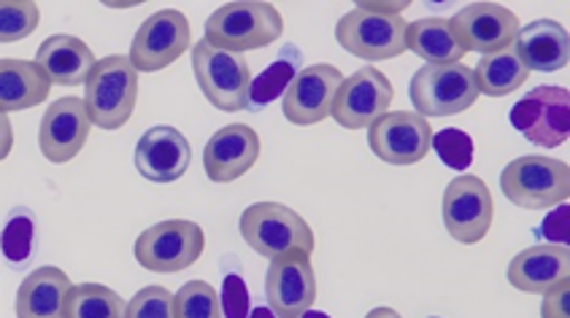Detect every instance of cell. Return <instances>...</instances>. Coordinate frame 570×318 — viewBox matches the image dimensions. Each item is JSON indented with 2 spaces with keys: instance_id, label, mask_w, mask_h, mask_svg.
Masks as SVG:
<instances>
[{
  "instance_id": "1",
  "label": "cell",
  "mask_w": 570,
  "mask_h": 318,
  "mask_svg": "<svg viewBox=\"0 0 570 318\" xmlns=\"http://www.w3.org/2000/svg\"><path fill=\"white\" fill-rule=\"evenodd\" d=\"M203 41L230 54H244L252 49H265L284 33V19L276 6L259 0L225 3L206 19Z\"/></svg>"
},
{
  "instance_id": "2",
  "label": "cell",
  "mask_w": 570,
  "mask_h": 318,
  "mask_svg": "<svg viewBox=\"0 0 570 318\" xmlns=\"http://www.w3.org/2000/svg\"><path fill=\"white\" fill-rule=\"evenodd\" d=\"M87 117L100 130H119L130 122L138 100V71L128 54H109L85 79Z\"/></svg>"
},
{
  "instance_id": "3",
  "label": "cell",
  "mask_w": 570,
  "mask_h": 318,
  "mask_svg": "<svg viewBox=\"0 0 570 318\" xmlns=\"http://www.w3.org/2000/svg\"><path fill=\"white\" fill-rule=\"evenodd\" d=\"M240 238L259 257H284L289 251H303L312 257L314 232L308 221L282 202H255L240 213Z\"/></svg>"
},
{
  "instance_id": "4",
  "label": "cell",
  "mask_w": 570,
  "mask_h": 318,
  "mask_svg": "<svg viewBox=\"0 0 570 318\" xmlns=\"http://www.w3.org/2000/svg\"><path fill=\"white\" fill-rule=\"evenodd\" d=\"M500 189L524 211H547L568 202L570 168L568 162L552 157H519L500 173Z\"/></svg>"
},
{
  "instance_id": "5",
  "label": "cell",
  "mask_w": 570,
  "mask_h": 318,
  "mask_svg": "<svg viewBox=\"0 0 570 318\" xmlns=\"http://www.w3.org/2000/svg\"><path fill=\"white\" fill-rule=\"evenodd\" d=\"M405 28L409 22L401 14L379 11L376 3H357L335 24V41L360 60L382 62L405 52Z\"/></svg>"
},
{
  "instance_id": "6",
  "label": "cell",
  "mask_w": 570,
  "mask_h": 318,
  "mask_svg": "<svg viewBox=\"0 0 570 318\" xmlns=\"http://www.w3.org/2000/svg\"><path fill=\"white\" fill-rule=\"evenodd\" d=\"M193 73L198 79L200 92L214 108L225 113L246 111L252 71L244 54L222 52L212 43L198 41L193 49Z\"/></svg>"
},
{
  "instance_id": "7",
  "label": "cell",
  "mask_w": 570,
  "mask_h": 318,
  "mask_svg": "<svg viewBox=\"0 0 570 318\" xmlns=\"http://www.w3.org/2000/svg\"><path fill=\"white\" fill-rule=\"evenodd\" d=\"M409 95L420 117H452L476 103V76H473V68L462 62L422 66L411 79Z\"/></svg>"
},
{
  "instance_id": "8",
  "label": "cell",
  "mask_w": 570,
  "mask_h": 318,
  "mask_svg": "<svg viewBox=\"0 0 570 318\" xmlns=\"http://www.w3.org/2000/svg\"><path fill=\"white\" fill-rule=\"evenodd\" d=\"M206 235L200 225L187 219H170L138 235L136 259L151 272H181L203 257Z\"/></svg>"
},
{
  "instance_id": "9",
  "label": "cell",
  "mask_w": 570,
  "mask_h": 318,
  "mask_svg": "<svg viewBox=\"0 0 570 318\" xmlns=\"http://www.w3.org/2000/svg\"><path fill=\"white\" fill-rule=\"evenodd\" d=\"M511 125L530 143L557 149L570 136V95L566 87H535L511 108Z\"/></svg>"
},
{
  "instance_id": "10",
  "label": "cell",
  "mask_w": 570,
  "mask_h": 318,
  "mask_svg": "<svg viewBox=\"0 0 570 318\" xmlns=\"http://www.w3.org/2000/svg\"><path fill=\"white\" fill-rule=\"evenodd\" d=\"M495 216L492 192L479 176L462 173L452 178L443 192V225L458 244H479L487 238Z\"/></svg>"
},
{
  "instance_id": "11",
  "label": "cell",
  "mask_w": 570,
  "mask_h": 318,
  "mask_svg": "<svg viewBox=\"0 0 570 318\" xmlns=\"http://www.w3.org/2000/svg\"><path fill=\"white\" fill-rule=\"evenodd\" d=\"M193 30L181 11H157L138 28L130 47V62L138 73H157L174 66L189 49Z\"/></svg>"
},
{
  "instance_id": "12",
  "label": "cell",
  "mask_w": 570,
  "mask_h": 318,
  "mask_svg": "<svg viewBox=\"0 0 570 318\" xmlns=\"http://www.w3.org/2000/svg\"><path fill=\"white\" fill-rule=\"evenodd\" d=\"M392 98H395V89L390 79L379 68L365 66L344 79L335 95L331 117L346 130H371L384 113H390Z\"/></svg>"
},
{
  "instance_id": "13",
  "label": "cell",
  "mask_w": 570,
  "mask_h": 318,
  "mask_svg": "<svg viewBox=\"0 0 570 318\" xmlns=\"http://www.w3.org/2000/svg\"><path fill=\"white\" fill-rule=\"evenodd\" d=\"M265 300L276 318H301L316 302V276L312 257L289 251L271 259L265 272Z\"/></svg>"
},
{
  "instance_id": "14",
  "label": "cell",
  "mask_w": 570,
  "mask_h": 318,
  "mask_svg": "<svg viewBox=\"0 0 570 318\" xmlns=\"http://www.w3.org/2000/svg\"><path fill=\"white\" fill-rule=\"evenodd\" d=\"M368 146L386 165H416L433 146V127L414 111H390L368 130Z\"/></svg>"
},
{
  "instance_id": "15",
  "label": "cell",
  "mask_w": 570,
  "mask_h": 318,
  "mask_svg": "<svg viewBox=\"0 0 570 318\" xmlns=\"http://www.w3.org/2000/svg\"><path fill=\"white\" fill-rule=\"evenodd\" d=\"M341 85H344V73L335 66H308L301 68V73L295 76L293 85L284 92V117L287 122L308 127L325 122L333 113L335 95H338Z\"/></svg>"
},
{
  "instance_id": "16",
  "label": "cell",
  "mask_w": 570,
  "mask_h": 318,
  "mask_svg": "<svg viewBox=\"0 0 570 318\" xmlns=\"http://www.w3.org/2000/svg\"><path fill=\"white\" fill-rule=\"evenodd\" d=\"M90 127L92 122L90 117H87L85 100H55V103L43 111L41 127H38V146H41V155L55 165L71 162V159L85 149L87 138H90Z\"/></svg>"
},
{
  "instance_id": "17",
  "label": "cell",
  "mask_w": 570,
  "mask_h": 318,
  "mask_svg": "<svg viewBox=\"0 0 570 318\" xmlns=\"http://www.w3.org/2000/svg\"><path fill=\"white\" fill-rule=\"evenodd\" d=\"M462 47L468 52L495 54L514 47L519 36V19L500 3H471L452 19Z\"/></svg>"
},
{
  "instance_id": "18",
  "label": "cell",
  "mask_w": 570,
  "mask_h": 318,
  "mask_svg": "<svg viewBox=\"0 0 570 318\" xmlns=\"http://www.w3.org/2000/svg\"><path fill=\"white\" fill-rule=\"evenodd\" d=\"M259 136L249 125H227L208 138L203 170L214 183H230L246 176L259 159Z\"/></svg>"
},
{
  "instance_id": "19",
  "label": "cell",
  "mask_w": 570,
  "mask_h": 318,
  "mask_svg": "<svg viewBox=\"0 0 570 318\" xmlns=\"http://www.w3.org/2000/svg\"><path fill=\"white\" fill-rule=\"evenodd\" d=\"M193 149L176 127L157 125L136 146V170L151 183H174L189 170Z\"/></svg>"
},
{
  "instance_id": "20",
  "label": "cell",
  "mask_w": 570,
  "mask_h": 318,
  "mask_svg": "<svg viewBox=\"0 0 570 318\" xmlns=\"http://www.w3.org/2000/svg\"><path fill=\"white\" fill-rule=\"evenodd\" d=\"M570 276L568 246H533L519 251L509 265V284L524 295H547Z\"/></svg>"
},
{
  "instance_id": "21",
  "label": "cell",
  "mask_w": 570,
  "mask_h": 318,
  "mask_svg": "<svg viewBox=\"0 0 570 318\" xmlns=\"http://www.w3.org/2000/svg\"><path fill=\"white\" fill-rule=\"evenodd\" d=\"M514 49L528 71L554 73L570 62V36L554 19H538L519 30Z\"/></svg>"
},
{
  "instance_id": "22",
  "label": "cell",
  "mask_w": 570,
  "mask_h": 318,
  "mask_svg": "<svg viewBox=\"0 0 570 318\" xmlns=\"http://www.w3.org/2000/svg\"><path fill=\"white\" fill-rule=\"evenodd\" d=\"M71 278L60 267H38L17 289V318H66Z\"/></svg>"
},
{
  "instance_id": "23",
  "label": "cell",
  "mask_w": 570,
  "mask_h": 318,
  "mask_svg": "<svg viewBox=\"0 0 570 318\" xmlns=\"http://www.w3.org/2000/svg\"><path fill=\"white\" fill-rule=\"evenodd\" d=\"M36 66L47 73L52 87H76L85 85L95 60L92 49L76 36H52L38 47Z\"/></svg>"
},
{
  "instance_id": "24",
  "label": "cell",
  "mask_w": 570,
  "mask_h": 318,
  "mask_svg": "<svg viewBox=\"0 0 570 318\" xmlns=\"http://www.w3.org/2000/svg\"><path fill=\"white\" fill-rule=\"evenodd\" d=\"M405 49L422 57L428 66H454L468 54L452 19L446 17H428L411 22L405 28Z\"/></svg>"
},
{
  "instance_id": "25",
  "label": "cell",
  "mask_w": 570,
  "mask_h": 318,
  "mask_svg": "<svg viewBox=\"0 0 570 318\" xmlns=\"http://www.w3.org/2000/svg\"><path fill=\"white\" fill-rule=\"evenodd\" d=\"M52 81L28 60H0V113L28 111L49 98Z\"/></svg>"
},
{
  "instance_id": "26",
  "label": "cell",
  "mask_w": 570,
  "mask_h": 318,
  "mask_svg": "<svg viewBox=\"0 0 570 318\" xmlns=\"http://www.w3.org/2000/svg\"><path fill=\"white\" fill-rule=\"evenodd\" d=\"M473 76H476L479 95L505 98V95L517 92V89L528 81L530 71L524 68V62L519 60L517 49L509 47V49H503V52L481 57Z\"/></svg>"
},
{
  "instance_id": "27",
  "label": "cell",
  "mask_w": 570,
  "mask_h": 318,
  "mask_svg": "<svg viewBox=\"0 0 570 318\" xmlns=\"http://www.w3.org/2000/svg\"><path fill=\"white\" fill-rule=\"evenodd\" d=\"M303 54L295 47H284V52L278 54V60L271 62L268 71H263L257 79H252L249 85V106L246 111H263L265 106L274 103L276 98H282V92H287V87L293 85V79L301 73Z\"/></svg>"
},
{
  "instance_id": "28",
  "label": "cell",
  "mask_w": 570,
  "mask_h": 318,
  "mask_svg": "<svg viewBox=\"0 0 570 318\" xmlns=\"http://www.w3.org/2000/svg\"><path fill=\"white\" fill-rule=\"evenodd\" d=\"M128 302L104 284H76L68 291L66 318H125Z\"/></svg>"
},
{
  "instance_id": "29",
  "label": "cell",
  "mask_w": 570,
  "mask_h": 318,
  "mask_svg": "<svg viewBox=\"0 0 570 318\" xmlns=\"http://www.w3.org/2000/svg\"><path fill=\"white\" fill-rule=\"evenodd\" d=\"M174 318H225L217 289L206 281H189L174 295Z\"/></svg>"
},
{
  "instance_id": "30",
  "label": "cell",
  "mask_w": 570,
  "mask_h": 318,
  "mask_svg": "<svg viewBox=\"0 0 570 318\" xmlns=\"http://www.w3.org/2000/svg\"><path fill=\"white\" fill-rule=\"evenodd\" d=\"M38 6L33 0H0V43H14L38 28Z\"/></svg>"
},
{
  "instance_id": "31",
  "label": "cell",
  "mask_w": 570,
  "mask_h": 318,
  "mask_svg": "<svg viewBox=\"0 0 570 318\" xmlns=\"http://www.w3.org/2000/svg\"><path fill=\"white\" fill-rule=\"evenodd\" d=\"M36 244V227L33 219L24 213L14 216V219L6 225L3 235H0V246H3V257L9 259L11 265H24L33 254Z\"/></svg>"
},
{
  "instance_id": "32",
  "label": "cell",
  "mask_w": 570,
  "mask_h": 318,
  "mask_svg": "<svg viewBox=\"0 0 570 318\" xmlns=\"http://www.w3.org/2000/svg\"><path fill=\"white\" fill-rule=\"evenodd\" d=\"M435 155L441 157V162L452 170H468L473 162V141L468 132L454 130V127H446V130L435 132L433 146Z\"/></svg>"
},
{
  "instance_id": "33",
  "label": "cell",
  "mask_w": 570,
  "mask_h": 318,
  "mask_svg": "<svg viewBox=\"0 0 570 318\" xmlns=\"http://www.w3.org/2000/svg\"><path fill=\"white\" fill-rule=\"evenodd\" d=\"M125 318H174V295L166 286H147L128 302Z\"/></svg>"
},
{
  "instance_id": "34",
  "label": "cell",
  "mask_w": 570,
  "mask_h": 318,
  "mask_svg": "<svg viewBox=\"0 0 570 318\" xmlns=\"http://www.w3.org/2000/svg\"><path fill=\"white\" fill-rule=\"evenodd\" d=\"M222 316L225 318H249V289H246L244 278L236 272H227L222 281Z\"/></svg>"
},
{
  "instance_id": "35",
  "label": "cell",
  "mask_w": 570,
  "mask_h": 318,
  "mask_svg": "<svg viewBox=\"0 0 570 318\" xmlns=\"http://www.w3.org/2000/svg\"><path fill=\"white\" fill-rule=\"evenodd\" d=\"M570 208L568 202L557 206L552 213L543 219V225L538 227V238L549 240V246H568L570 238Z\"/></svg>"
},
{
  "instance_id": "36",
  "label": "cell",
  "mask_w": 570,
  "mask_h": 318,
  "mask_svg": "<svg viewBox=\"0 0 570 318\" xmlns=\"http://www.w3.org/2000/svg\"><path fill=\"white\" fill-rule=\"evenodd\" d=\"M541 318H570V281L554 286L543 295Z\"/></svg>"
},
{
  "instance_id": "37",
  "label": "cell",
  "mask_w": 570,
  "mask_h": 318,
  "mask_svg": "<svg viewBox=\"0 0 570 318\" xmlns=\"http://www.w3.org/2000/svg\"><path fill=\"white\" fill-rule=\"evenodd\" d=\"M14 149V130H11V122L6 113H0V162L11 155Z\"/></svg>"
},
{
  "instance_id": "38",
  "label": "cell",
  "mask_w": 570,
  "mask_h": 318,
  "mask_svg": "<svg viewBox=\"0 0 570 318\" xmlns=\"http://www.w3.org/2000/svg\"><path fill=\"white\" fill-rule=\"evenodd\" d=\"M365 318H401V314H397V310H392V308H373Z\"/></svg>"
},
{
  "instance_id": "39",
  "label": "cell",
  "mask_w": 570,
  "mask_h": 318,
  "mask_svg": "<svg viewBox=\"0 0 570 318\" xmlns=\"http://www.w3.org/2000/svg\"><path fill=\"white\" fill-rule=\"evenodd\" d=\"M249 318H276V316H274V310H271V308H255V310H252Z\"/></svg>"
},
{
  "instance_id": "40",
  "label": "cell",
  "mask_w": 570,
  "mask_h": 318,
  "mask_svg": "<svg viewBox=\"0 0 570 318\" xmlns=\"http://www.w3.org/2000/svg\"><path fill=\"white\" fill-rule=\"evenodd\" d=\"M301 318H331L327 314H320V310H306Z\"/></svg>"
},
{
  "instance_id": "41",
  "label": "cell",
  "mask_w": 570,
  "mask_h": 318,
  "mask_svg": "<svg viewBox=\"0 0 570 318\" xmlns=\"http://www.w3.org/2000/svg\"><path fill=\"white\" fill-rule=\"evenodd\" d=\"M433 318H435V316H433Z\"/></svg>"
}]
</instances>
